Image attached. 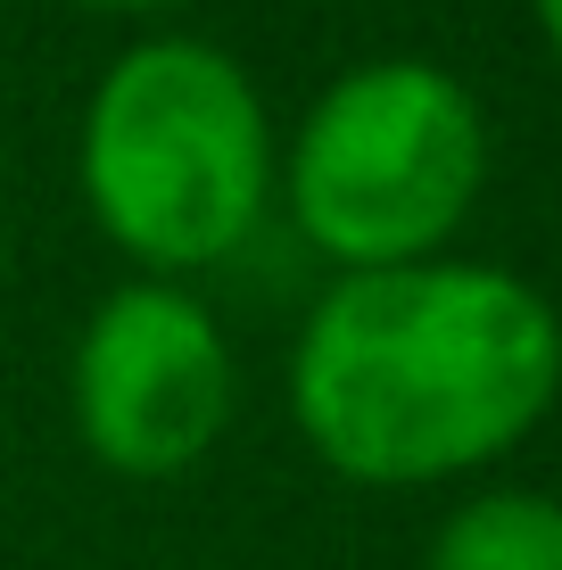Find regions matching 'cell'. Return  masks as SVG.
Instances as JSON below:
<instances>
[{
  "instance_id": "277c9868",
  "label": "cell",
  "mask_w": 562,
  "mask_h": 570,
  "mask_svg": "<svg viewBox=\"0 0 562 570\" xmlns=\"http://www.w3.org/2000/svg\"><path fill=\"white\" fill-rule=\"evenodd\" d=\"M75 439L125 480H174L224 439L240 372L224 323L183 282H125L91 306L67 364Z\"/></svg>"
},
{
  "instance_id": "52a82bcc",
  "label": "cell",
  "mask_w": 562,
  "mask_h": 570,
  "mask_svg": "<svg viewBox=\"0 0 562 570\" xmlns=\"http://www.w3.org/2000/svg\"><path fill=\"white\" fill-rule=\"evenodd\" d=\"M530 17H538V33H546V50L562 58V0H530Z\"/></svg>"
},
{
  "instance_id": "6da1fadb",
  "label": "cell",
  "mask_w": 562,
  "mask_h": 570,
  "mask_svg": "<svg viewBox=\"0 0 562 570\" xmlns=\"http://www.w3.org/2000/svg\"><path fill=\"white\" fill-rule=\"evenodd\" d=\"M562 397V314L480 257L339 273L289 347V422L356 488H431L513 455Z\"/></svg>"
},
{
  "instance_id": "5b68a950",
  "label": "cell",
  "mask_w": 562,
  "mask_h": 570,
  "mask_svg": "<svg viewBox=\"0 0 562 570\" xmlns=\"http://www.w3.org/2000/svg\"><path fill=\"white\" fill-rule=\"evenodd\" d=\"M431 570H562V497L480 488L431 538Z\"/></svg>"
},
{
  "instance_id": "3957f363",
  "label": "cell",
  "mask_w": 562,
  "mask_h": 570,
  "mask_svg": "<svg viewBox=\"0 0 562 570\" xmlns=\"http://www.w3.org/2000/svg\"><path fill=\"white\" fill-rule=\"evenodd\" d=\"M274 183L306 248L339 273L447 257L489 183V116L431 58H364L323 83Z\"/></svg>"
},
{
  "instance_id": "7a4b0ae2",
  "label": "cell",
  "mask_w": 562,
  "mask_h": 570,
  "mask_svg": "<svg viewBox=\"0 0 562 570\" xmlns=\"http://www.w3.org/2000/svg\"><path fill=\"white\" fill-rule=\"evenodd\" d=\"M274 125L248 67L190 33H149L116 50L83 100L75 190L91 224L149 265V282H183L257 240L274 207Z\"/></svg>"
},
{
  "instance_id": "8992f818",
  "label": "cell",
  "mask_w": 562,
  "mask_h": 570,
  "mask_svg": "<svg viewBox=\"0 0 562 570\" xmlns=\"http://www.w3.org/2000/svg\"><path fill=\"white\" fill-rule=\"evenodd\" d=\"M75 9H100V17H158V9H183V0H75Z\"/></svg>"
}]
</instances>
